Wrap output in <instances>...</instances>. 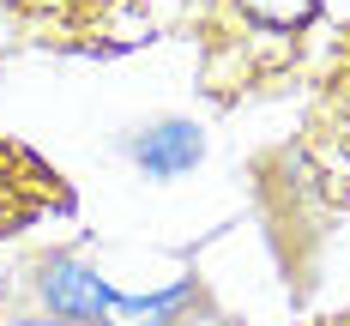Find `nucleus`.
<instances>
[{
    "label": "nucleus",
    "mask_w": 350,
    "mask_h": 326,
    "mask_svg": "<svg viewBox=\"0 0 350 326\" xmlns=\"http://www.w3.org/2000/svg\"><path fill=\"white\" fill-rule=\"evenodd\" d=\"M109 278L85 260V254H49V260H36V302L55 314L61 326H103V308H109Z\"/></svg>",
    "instance_id": "obj_1"
},
{
    "label": "nucleus",
    "mask_w": 350,
    "mask_h": 326,
    "mask_svg": "<svg viewBox=\"0 0 350 326\" xmlns=\"http://www.w3.org/2000/svg\"><path fill=\"white\" fill-rule=\"evenodd\" d=\"M121 151H127L151 181H175V176H187V169L206 157V127L187 121V115H157V121L133 127V133L121 139Z\"/></svg>",
    "instance_id": "obj_2"
},
{
    "label": "nucleus",
    "mask_w": 350,
    "mask_h": 326,
    "mask_svg": "<svg viewBox=\"0 0 350 326\" xmlns=\"http://www.w3.org/2000/svg\"><path fill=\"white\" fill-rule=\"evenodd\" d=\"M200 302V290H193V278H181V284L170 290H151V296H109L103 308V326H181V314Z\"/></svg>",
    "instance_id": "obj_3"
},
{
    "label": "nucleus",
    "mask_w": 350,
    "mask_h": 326,
    "mask_svg": "<svg viewBox=\"0 0 350 326\" xmlns=\"http://www.w3.org/2000/svg\"><path fill=\"white\" fill-rule=\"evenodd\" d=\"M236 6H242V18L266 25V31H302L320 12V0H236Z\"/></svg>",
    "instance_id": "obj_4"
}]
</instances>
